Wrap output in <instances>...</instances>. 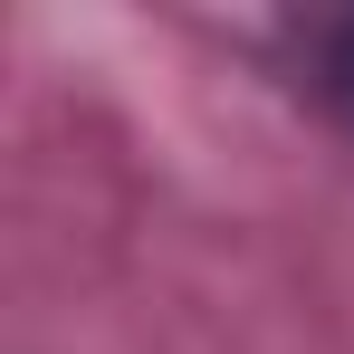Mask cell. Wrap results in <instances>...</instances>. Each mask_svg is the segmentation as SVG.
<instances>
[{"instance_id": "cell-1", "label": "cell", "mask_w": 354, "mask_h": 354, "mask_svg": "<svg viewBox=\"0 0 354 354\" xmlns=\"http://www.w3.org/2000/svg\"><path fill=\"white\" fill-rule=\"evenodd\" d=\"M316 96H326V115L354 134V19H335V29L316 39Z\"/></svg>"}]
</instances>
